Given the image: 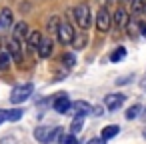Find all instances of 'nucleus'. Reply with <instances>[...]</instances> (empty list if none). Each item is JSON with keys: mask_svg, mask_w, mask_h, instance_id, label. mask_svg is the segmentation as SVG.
<instances>
[{"mask_svg": "<svg viewBox=\"0 0 146 144\" xmlns=\"http://www.w3.org/2000/svg\"><path fill=\"white\" fill-rule=\"evenodd\" d=\"M104 142H106V140H102V138H90L86 144H104Z\"/></svg>", "mask_w": 146, "mask_h": 144, "instance_id": "28", "label": "nucleus"}, {"mask_svg": "<svg viewBox=\"0 0 146 144\" xmlns=\"http://www.w3.org/2000/svg\"><path fill=\"white\" fill-rule=\"evenodd\" d=\"M12 32H14V38H16V40H20V38H28V34H30L28 24H26L24 20L16 22V24H14V28H12Z\"/></svg>", "mask_w": 146, "mask_h": 144, "instance_id": "14", "label": "nucleus"}, {"mask_svg": "<svg viewBox=\"0 0 146 144\" xmlns=\"http://www.w3.org/2000/svg\"><path fill=\"white\" fill-rule=\"evenodd\" d=\"M58 130H60L58 126H38L34 128V138L40 144H50V142H56Z\"/></svg>", "mask_w": 146, "mask_h": 144, "instance_id": "3", "label": "nucleus"}, {"mask_svg": "<svg viewBox=\"0 0 146 144\" xmlns=\"http://www.w3.org/2000/svg\"><path fill=\"white\" fill-rule=\"evenodd\" d=\"M24 116V110L22 108H12V110H6V120H10V122H16V120H20Z\"/></svg>", "mask_w": 146, "mask_h": 144, "instance_id": "19", "label": "nucleus"}, {"mask_svg": "<svg viewBox=\"0 0 146 144\" xmlns=\"http://www.w3.org/2000/svg\"><path fill=\"white\" fill-rule=\"evenodd\" d=\"M10 62H12V58L8 56L6 50H2V52H0V70H8Z\"/></svg>", "mask_w": 146, "mask_h": 144, "instance_id": "24", "label": "nucleus"}, {"mask_svg": "<svg viewBox=\"0 0 146 144\" xmlns=\"http://www.w3.org/2000/svg\"><path fill=\"white\" fill-rule=\"evenodd\" d=\"M74 20H76V24H78L82 30L90 28V24H92V14H90V6H88L86 2H80V4L74 8Z\"/></svg>", "mask_w": 146, "mask_h": 144, "instance_id": "2", "label": "nucleus"}, {"mask_svg": "<svg viewBox=\"0 0 146 144\" xmlns=\"http://www.w3.org/2000/svg\"><path fill=\"white\" fill-rule=\"evenodd\" d=\"M82 126H84V118L82 116H74V120H72V124H70V134H78L80 130H82Z\"/></svg>", "mask_w": 146, "mask_h": 144, "instance_id": "20", "label": "nucleus"}, {"mask_svg": "<svg viewBox=\"0 0 146 144\" xmlns=\"http://www.w3.org/2000/svg\"><path fill=\"white\" fill-rule=\"evenodd\" d=\"M128 22H130L128 12L124 8H116V12L112 14V24H116L118 28H124V26H128Z\"/></svg>", "mask_w": 146, "mask_h": 144, "instance_id": "11", "label": "nucleus"}, {"mask_svg": "<svg viewBox=\"0 0 146 144\" xmlns=\"http://www.w3.org/2000/svg\"><path fill=\"white\" fill-rule=\"evenodd\" d=\"M62 144H80V142H78V138H76L74 134H66V138H64Z\"/></svg>", "mask_w": 146, "mask_h": 144, "instance_id": "25", "label": "nucleus"}, {"mask_svg": "<svg viewBox=\"0 0 146 144\" xmlns=\"http://www.w3.org/2000/svg\"><path fill=\"white\" fill-rule=\"evenodd\" d=\"M52 106L58 114H68L70 108H72V102L68 98L66 92H60V94H54V100H52Z\"/></svg>", "mask_w": 146, "mask_h": 144, "instance_id": "5", "label": "nucleus"}, {"mask_svg": "<svg viewBox=\"0 0 146 144\" xmlns=\"http://www.w3.org/2000/svg\"><path fill=\"white\" fill-rule=\"evenodd\" d=\"M32 92H34V84H32V82L18 84V86H14L12 92H10V102H12V104H22V102H26V100L32 96Z\"/></svg>", "mask_w": 146, "mask_h": 144, "instance_id": "1", "label": "nucleus"}, {"mask_svg": "<svg viewBox=\"0 0 146 144\" xmlns=\"http://www.w3.org/2000/svg\"><path fill=\"white\" fill-rule=\"evenodd\" d=\"M6 52L8 56L14 60V62H20L22 60V48H20V40H16L14 36L6 42Z\"/></svg>", "mask_w": 146, "mask_h": 144, "instance_id": "7", "label": "nucleus"}, {"mask_svg": "<svg viewBox=\"0 0 146 144\" xmlns=\"http://www.w3.org/2000/svg\"><path fill=\"white\" fill-rule=\"evenodd\" d=\"M118 2H130V0H118Z\"/></svg>", "mask_w": 146, "mask_h": 144, "instance_id": "31", "label": "nucleus"}, {"mask_svg": "<svg viewBox=\"0 0 146 144\" xmlns=\"http://www.w3.org/2000/svg\"><path fill=\"white\" fill-rule=\"evenodd\" d=\"M10 26H12V10L10 8H2V12H0V32L8 30Z\"/></svg>", "mask_w": 146, "mask_h": 144, "instance_id": "13", "label": "nucleus"}, {"mask_svg": "<svg viewBox=\"0 0 146 144\" xmlns=\"http://www.w3.org/2000/svg\"><path fill=\"white\" fill-rule=\"evenodd\" d=\"M42 38H44V36H42L38 30H32V32L28 34V38H26V46H28V50H38Z\"/></svg>", "mask_w": 146, "mask_h": 144, "instance_id": "12", "label": "nucleus"}, {"mask_svg": "<svg viewBox=\"0 0 146 144\" xmlns=\"http://www.w3.org/2000/svg\"><path fill=\"white\" fill-rule=\"evenodd\" d=\"M130 12L132 14L146 12V0H130Z\"/></svg>", "mask_w": 146, "mask_h": 144, "instance_id": "17", "label": "nucleus"}, {"mask_svg": "<svg viewBox=\"0 0 146 144\" xmlns=\"http://www.w3.org/2000/svg\"><path fill=\"white\" fill-rule=\"evenodd\" d=\"M124 100H126V96L120 94V92H116V94H108V96L104 98V106H106L108 110H118V108L124 104Z\"/></svg>", "mask_w": 146, "mask_h": 144, "instance_id": "8", "label": "nucleus"}, {"mask_svg": "<svg viewBox=\"0 0 146 144\" xmlns=\"http://www.w3.org/2000/svg\"><path fill=\"white\" fill-rule=\"evenodd\" d=\"M118 132H120V126H118V124H108V126H104L100 138H102V140H110V138L118 136Z\"/></svg>", "mask_w": 146, "mask_h": 144, "instance_id": "15", "label": "nucleus"}, {"mask_svg": "<svg viewBox=\"0 0 146 144\" xmlns=\"http://www.w3.org/2000/svg\"><path fill=\"white\" fill-rule=\"evenodd\" d=\"M74 28H72V24L70 22H62L60 24V28H58V42L60 44H72V40H74Z\"/></svg>", "mask_w": 146, "mask_h": 144, "instance_id": "6", "label": "nucleus"}, {"mask_svg": "<svg viewBox=\"0 0 146 144\" xmlns=\"http://www.w3.org/2000/svg\"><path fill=\"white\" fill-rule=\"evenodd\" d=\"M36 52H38V56H40V58H50V56H52V52H54V42H52V38L44 36Z\"/></svg>", "mask_w": 146, "mask_h": 144, "instance_id": "9", "label": "nucleus"}, {"mask_svg": "<svg viewBox=\"0 0 146 144\" xmlns=\"http://www.w3.org/2000/svg\"><path fill=\"white\" fill-rule=\"evenodd\" d=\"M110 26H112V14H110V10H108L106 6H102V8L96 12V28H98L100 32H108Z\"/></svg>", "mask_w": 146, "mask_h": 144, "instance_id": "4", "label": "nucleus"}, {"mask_svg": "<svg viewBox=\"0 0 146 144\" xmlns=\"http://www.w3.org/2000/svg\"><path fill=\"white\" fill-rule=\"evenodd\" d=\"M92 114H94V116H102V114H104V108H102V106H94V108H92Z\"/></svg>", "mask_w": 146, "mask_h": 144, "instance_id": "27", "label": "nucleus"}, {"mask_svg": "<svg viewBox=\"0 0 146 144\" xmlns=\"http://www.w3.org/2000/svg\"><path fill=\"white\" fill-rule=\"evenodd\" d=\"M140 112H142V106H140V104H134V106H130V108L126 110V118H128V120H134V118L140 116Z\"/></svg>", "mask_w": 146, "mask_h": 144, "instance_id": "23", "label": "nucleus"}, {"mask_svg": "<svg viewBox=\"0 0 146 144\" xmlns=\"http://www.w3.org/2000/svg\"><path fill=\"white\" fill-rule=\"evenodd\" d=\"M6 120V110H2V108H0V124H2Z\"/></svg>", "mask_w": 146, "mask_h": 144, "instance_id": "29", "label": "nucleus"}, {"mask_svg": "<svg viewBox=\"0 0 146 144\" xmlns=\"http://www.w3.org/2000/svg\"><path fill=\"white\" fill-rule=\"evenodd\" d=\"M60 16H52L50 20H48V24H46V30L50 32V34H58V28H60Z\"/></svg>", "mask_w": 146, "mask_h": 144, "instance_id": "18", "label": "nucleus"}, {"mask_svg": "<svg viewBox=\"0 0 146 144\" xmlns=\"http://www.w3.org/2000/svg\"><path fill=\"white\" fill-rule=\"evenodd\" d=\"M136 28H138V32L142 34V38H146V22H136Z\"/></svg>", "mask_w": 146, "mask_h": 144, "instance_id": "26", "label": "nucleus"}, {"mask_svg": "<svg viewBox=\"0 0 146 144\" xmlns=\"http://www.w3.org/2000/svg\"><path fill=\"white\" fill-rule=\"evenodd\" d=\"M86 42H88V36L84 32H76L74 34V40H72V46L76 50H82V48H86Z\"/></svg>", "mask_w": 146, "mask_h": 144, "instance_id": "16", "label": "nucleus"}, {"mask_svg": "<svg viewBox=\"0 0 146 144\" xmlns=\"http://www.w3.org/2000/svg\"><path fill=\"white\" fill-rule=\"evenodd\" d=\"M2 46H4V44H2V38H0V52H2Z\"/></svg>", "mask_w": 146, "mask_h": 144, "instance_id": "30", "label": "nucleus"}, {"mask_svg": "<svg viewBox=\"0 0 146 144\" xmlns=\"http://www.w3.org/2000/svg\"><path fill=\"white\" fill-rule=\"evenodd\" d=\"M92 104H88V102H84V100H76V102H72V108L70 110H74V114L76 116H86V114H92Z\"/></svg>", "mask_w": 146, "mask_h": 144, "instance_id": "10", "label": "nucleus"}, {"mask_svg": "<svg viewBox=\"0 0 146 144\" xmlns=\"http://www.w3.org/2000/svg\"><path fill=\"white\" fill-rule=\"evenodd\" d=\"M62 64H64L66 68H72V66L76 64V54H74V52H64V54H62Z\"/></svg>", "mask_w": 146, "mask_h": 144, "instance_id": "21", "label": "nucleus"}, {"mask_svg": "<svg viewBox=\"0 0 146 144\" xmlns=\"http://www.w3.org/2000/svg\"><path fill=\"white\" fill-rule=\"evenodd\" d=\"M124 56H126V48H124V46H118V48L110 54V62H120Z\"/></svg>", "mask_w": 146, "mask_h": 144, "instance_id": "22", "label": "nucleus"}]
</instances>
